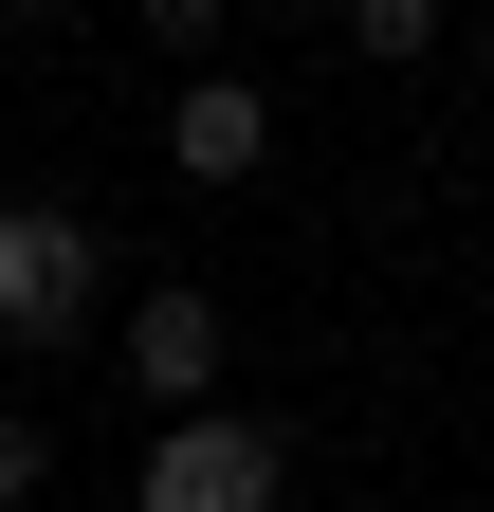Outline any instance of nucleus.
Returning a JSON list of instances; mask_svg holds the SVG:
<instances>
[{
    "label": "nucleus",
    "mask_w": 494,
    "mask_h": 512,
    "mask_svg": "<svg viewBox=\"0 0 494 512\" xmlns=\"http://www.w3.org/2000/svg\"><path fill=\"white\" fill-rule=\"evenodd\" d=\"M110 311V238L74 202H0V348H74Z\"/></svg>",
    "instance_id": "nucleus-1"
},
{
    "label": "nucleus",
    "mask_w": 494,
    "mask_h": 512,
    "mask_svg": "<svg viewBox=\"0 0 494 512\" xmlns=\"http://www.w3.org/2000/svg\"><path fill=\"white\" fill-rule=\"evenodd\" d=\"M129 512H275V421H220V403H183V421L147 439Z\"/></svg>",
    "instance_id": "nucleus-2"
},
{
    "label": "nucleus",
    "mask_w": 494,
    "mask_h": 512,
    "mask_svg": "<svg viewBox=\"0 0 494 512\" xmlns=\"http://www.w3.org/2000/svg\"><path fill=\"white\" fill-rule=\"evenodd\" d=\"M165 165H183V183H257V165H275V92H257V74H202V92L165 110Z\"/></svg>",
    "instance_id": "nucleus-3"
},
{
    "label": "nucleus",
    "mask_w": 494,
    "mask_h": 512,
    "mask_svg": "<svg viewBox=\"0 0 494 512\" xmlns=\"http://www.w3.org/2000/svg\"><path fill=\"white\" fill-rule=\"evenodd\" d=\"M129 384H147L165 421L202 403V384H220V293H147V311H129Z\"/></svg>",
    "instance_id": "nucleus-4"
},
{
    "label": "nucleus",
    "mask_w": 494,
    "mask_h": 512,
    "mask_svg": "<svg viewBox=\"0 0 494 512\" xmlns=\"http://www.w3.org/2000/svg\"><path fill=\"white\" fill-rule=\"evenodd\" d=\"M348 55H440V0H348Z\"/></svg>",
    "instance_id": "nucleus-5"
},
{
    "label": "nucleus",
    "mask_w": 494,
    "mask_h": 512,
    "mask_svg": "<svg viewBox=\"0 0 494 512\" xmlns=\"http://www.w3.org/2000/svg\"><path fill=\"white\" fill-rule=\"evenodd\" d=\"M37 476H55V439H37V421H19V403H0V512H19V494H37Z\"/></svg>",
    "instance_id": "nucleus-6"
},
{
    "label": "nucleus",
    "mask_w": 494,
    "mask_h": 512,
    "mask_svg": "<svg viewBox=\"0 0 494 512\" xmlns=\"http://www.w3.org/2000/svg\"><path fill=\"white\" fill-rule=\"evenodd\" d=\"M476 74H494V0H476Z\"/></svg>",
    "instance_id": "nucleus-7"
},
{
    "label": "nucleus",
    "mask_w": 494,
    "mask_h": 512,
    "mask_svg": "<svg viewBox=\"0 0 494 512\" xmlns=\"http://www.w3.org/2000/svg\"><path fill=\"white\" fill-rule=\"evenodd\" d=\"M0 19H19V0H0Z\"/></svg>",
    "instance_id": "nucleus-8"
}]
</instances>
